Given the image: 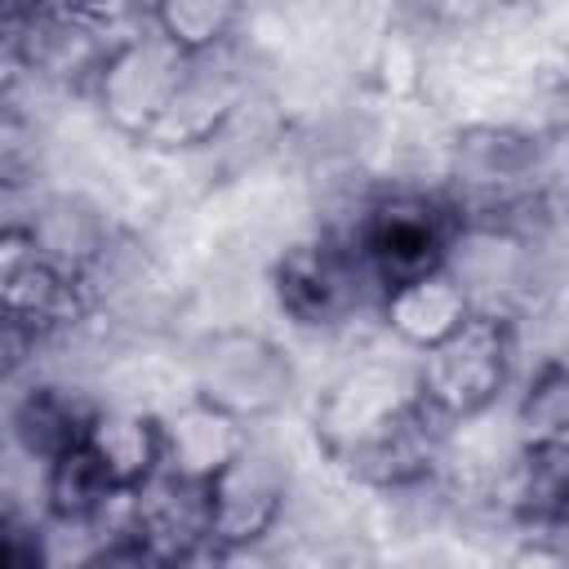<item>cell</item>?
I'll list each match as a JSON object with an SVG mask.
<instances>
[{
	"label": "cell",
	"instance_id": "obj_1",
	"mask_svg": "<svg viewBox=\"0 0 569 569\" xmlns=\"http://www.w3.org/2000/svg\"><path fill=\"white\" fill-rule=\"evenodd\" d=\"M453 231H458V218L440 191L387 187L360 204L356 222L342 236H351V244L360 249L373 284L391 293L409 280L440 271Z\"/></svg>",
	"mask_w": 569,
	"mask_h": 569
},
{
	"label": "cell",
	"instance_id": "obj_2",
	"mask_svg": "<svg viewBox=\"0 0 569 569\" xmlns=\"http://www.w3.org/2000/svg\"><path fill=\"white\" fill-rule=\"evenodd\" d=\"M271 289L280 311L311 333H338L365 316L369 302H382L360 249L342 231H325L311 240L289 244L276 258Z\"/></svg>",
	"mask_w": 569,
	"mask_h": 569
},
{
	"label": "cell",
	"instance_id": "obj_3",
	"mask_svg": "<svg viewBox=\"0 0 569 569\" xmlns=\"http://www.w3.org/2000/svg\"><path fill=\"white\" fill-rule=\"evenodd\" d=\"M516 365V329L493 316H467L449 338L418 351V396L449 422L480 418L498 405Z\"/></svg>",
	"mask_w": 569,
	"mask_h": 569
},
{
	"label": "cell",
	"instance_id": "obj_4",
	"mask_svg": "<svg viewBox=\"0 0 569 569\" xmlns=\"http://www.w3.org/2000/svg\"><path fill=\"white\" fill-rule=\"evenodd\" d=\"M182 71H187V53L147 13V22L133 27L98 67L93 93H98V102L116 129L147 138L151 124L164 116Z\"/></svg>",
	"mask_w": 569,
	"mask_h": 569
},
{
	"label": "cell",
	"instance_id": "obj_5",
	"mask_svg": "<svg viewBox=\"0 0 569 569\" xmlns=\"http://www.w3.org/2000/svg\"><path fill=\"white\" fill-rule=\"evenodd\" d=\"M293 365L289 356L249 329L209 333L196 351V400L231 413L236 422L262 418L289 400Z\"/></svg>",
	"mask_w": 569,
	"mask_h": 569
},
{
	"label": "cell",
	"instance_id": "obj_6",
	"mask_svg": "<svg viewBox=\"0 0 569 569\" xmlns=\"http://www.w3.org/2000/svg\"><path fill=\"white\" fill-rule=\"evenodd\" d=\"M289 502V462L271 440L249 436L240 453L209 480V542L244 547L267 542L284 520Z\"/></svg>",
	"mask_w": 569,
	"mask_h": 569
},
{
	"label": "cell",
	"instance_id": "obj_7",
	"mask_svg": "<svg viewBox=\"0 0 569 569\" xmlns=\"http://www.w3.org/2000/svg\"><path fill=\"white\" fill-rule=\"evenodd\" d=\"M240 93H244V62L236 58L231 40H222L204 53H187V71H182L164 116L151 124V133L142 142H151V147L204 142L240 107Z\"/></svg>",
	"mask_w": 569,
	"mask_h": 569
},
{
	"label": "cell",
	"instance_id": "obj_8",
	"mask_svg": "<svg viewBox=\"0 0 569 569\" xmlns=\"http://www.w3.org/2000/svg\"><path fill=\"white\" fill-rule=\"evenodd\" d=\"M418 396L413 365L369 356L347 369L342 382L329 387V396L316 405V431L329 440V449H347L365 436H373L387 418H396Z\"/></svg>",
	"mask_w": 569,
	"mask_h": 569
},
{
	"label": "cell",
	"instance_id": "obj_9",
	"mask_svg": "<svg viewBox=\"0 0 569 569\" xmlns=\"http://www.w3.org/2000/svg\"><path fill=\"white\" fill-rule=\"evenodd\" d=\"M129 516H133V533L164 565H173L178 556L209 542V485L156 467L142 485L129 489Z\"/></svg>",
	"mask_w": 569,
	"mask_h": 569
},
{
	"label": "cell",
	"instance_id": "obj_10",
	"mask_svg": "<svg viewBox=\"0 0 569 569\" xmlns=\"http://www.w3.org/2000/svg\"><path fill=\"white\" fill-rule=\"evenodd\" d=\"M98 405L84 400V391L67 387V382H31L22 387L9 405H4V418H0V440L49 467L53 458H62L71 445L84 440L89 422H93Z\"/></svg>",
	"mask_w": 569,
	"mask_h": 569
},
{
	"label": "cell",
	"instance_id": "obj_11",
	"mask_svg": "<svg viewBox=\"0 0 569 569\" xmlns=\"http://www.w3.org/2000/svg\"><path fill=\"white\" fill-rule=\"evenodd\" d=\"M160 427H164V462L160 467H169L187 480H200V485H209L240 453V445L249 440L244 422H236L231 413H222L204 400L182 405Z\"/></svg>",
	"mask_w": 569,
	"mask_h": 569
},
{
	"label": "cell",
	"instance_id": "obj_12",
	"mask_svg": "<svg viewBox=\"0 0 569 569\" xmlns=\"http://www.w3.org/2000/svg\"><path fill=\"white\" fill-rule=\"evenodd\" d=\"M84 445L98 453V462L107 467V476L120 485V489H133L142 485L160 462H164V427L160 418L142 413V409H129V405H98L89 431H84Z\"/></svg>",
	"mask_w": 569,
	"mask_h": 569
},
{
	"label": "cell",
	"instance_id": "obj_13",
	"mask_svg": "<svg viewBox=\"0 0 569 569\" xmlns=\"http://www.w3.org/2000/svg\"><path fill=\"white\" fill-rule=\"evenodd\" d=\"M378 307H382L387 329H391L405 347H413V351L436 347L440 338H449V333L471 316L467 298L458 293V284H453L445 271H431V276H422V280H409V284L382 293Z\"/></svg>",
	"mask_w": 569,
	"mask_h": 569
},
{
	"label": "cell",
	"instance_id": "obj_14",
	"mask_svg": "<svg viewBox=\"0 0 569 569\" xmlns=\"http://www.w3.org/2000/svg\"><path fill=\"white\" fill-rule=\"evenodd\" d=\"M124 489L107 476V467L98 462V453L80 440L71 445L62 458L49 462L44 476V511L49 516H67V520H98Z\"/></svg>",
	"mask_w": 569,
	"mask_h": 569
},
{
	"label": "cell",
	"instance_id": "obj_15",
	"mask_svg": "<svg viewBox=\"0 0 569 569\" xmlns=\"http://www.w3.org/2000/svg\"><path fill=\"white\" fill-rule=\"evenodd\" d=\"M565 422H569V382L560 360H547L542 369H533L529 387L520 391L511 409V431L520 449H560Z\"/></svg>",
	"mask_w": 569,
	"mask_h": 569
},
{
	"label": "cell",
	"instance_id": "obj_16",
	"mask_svg": "<svg viewBox=\"0 0 569 569\" xmlns=\"http://www.w3.org/2000/svg\"><path fill=\"white\" fill-rule=\"evenodd\" d=\"M151 18L182 53H204L222 40H236V27L244 13L236 4H218V0H178V4L151 9Z\"/></svg>",
	"mask_w": 569,
	"mask_h": 569
},
{
	"label": "cell",
	"instance_id": "obj_17",
	"mask_svg": "<svg viewBox=\"0 0 569 569\" xmlns=\"http://www.w3.org/2000/svg\"><path fill=\"white\" fill-rule=\"evenodd\" d=\"M44 333H36L31 325L13 320V316H0V391L36 360V347H40Z\"/></svg>",
	"mask_w": 569,
	"mask_h": 569
},
{
	"label": "cell",
	"instance_id": "obj_18",
	"mask_svg": "<svg viewBox=\"0 0 569 569\" xmlns=\"http://www.w3.org/2000/svg\"><path fill=\"white\" fill-rule=\"evenodd\" d=\"M36 520L0 516V569H44L40 542H36Z\"/></svg>",
	"mask_w": 569,
	"mask_h": 569
},
{
	"label": "cell",
	"instance_id": "obj_19",
	"mask_svg": "<svg viewBox=\"0 0 569 569\" xmlns=\"http://www.w3.org/2000/svg\"><path fill=\"white\" fill-rule=\"evenodd\" d=\"M84 569H164V560H160L138 533H124V538L102 542Z\"/></svg>",
	"mask_w": 569,
	"mask_h": 569
},
{
	"label": "cell",
	"instance_id": "obj_20",
	"mask_svg": "<svg viewBox=\"0 0 569 569\" xmlns=\"http://www.w3.org/2000/svg\"><path fill=\"white\" fill-rule=\"evenodd\" d=\"M502 569H565V551L551 538H520L507 551Z\"/></svg>",
	"mask_w": 569,
	"mask_h": 569
},
{
	"label": "cell",
	"instance_id": "obj_21",
	"mask_svg": "<svg viewBox=\"0 0 569 569\" xmlns=\"http://www.w3.org/2000/svg\"><path fill=\"white\" fill-rule=\"evenodd\" d=\"M0 467H4V440H0Z\"/></svg>",
	"mask_w": 569,
	"mask_h": 569
}]
</instances>
